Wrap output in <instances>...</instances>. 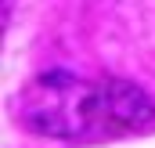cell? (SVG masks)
Listing matches in <instances>:
<instances>
[{
	"label": "cell",
	"mask_w": 155,
	"mask_h": 148,
	"mask_svg": "<svg viewBox=\"0 0 155 148\" xmlns=\"http://www.w3.org/2000/svg\"><path fill=\"white\" fill-rule=\"evenodd\" d=\"M22 119L43 137H87L105 130L101 83L72 72H43L22 90Z\"/></svg>",
	"instance_id": "6da1fadb"
},
{
	"label": "cell",
	"mask_w": 155,
	"mask_h": 148,
	"mask_svg": "<svg viewBox=\"0 0 155 148\" xmlns=\"http://www.w3.org/2000/svg\"><path fill=\"white\" fill-rule=\"evenodd\" d=\"M101 101H105V130L108 134L141 130L155 119L152 98L126 79H101Z\"/></svg>",
	"instance_id": "7a4b0ae2"
}]
</instances>
